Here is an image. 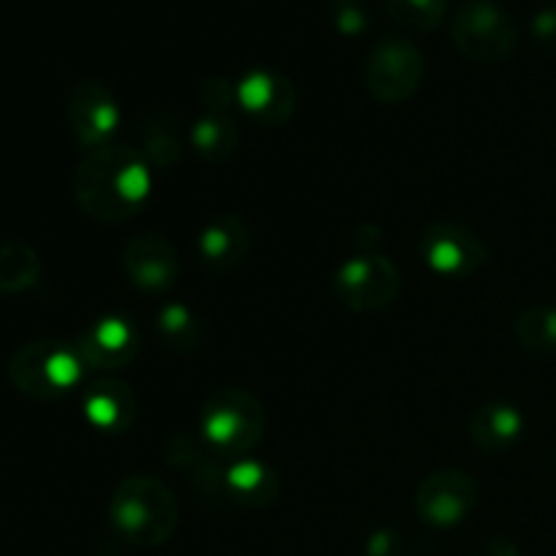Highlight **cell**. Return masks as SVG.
I'll return each mask as SVG.
<instances>
[{"mask_svg":"<svg viewBox=\"0 0 556 556\" xmlns=\"http://www.w3.org/2000/svg\"><path fill=\"white\" fill-rule=\"evenodd\" d=\"M128 280L144 293H166L179 280L177 248L161 233H139L123 250Z\"/></svg>","mask_w":556,"mask_h":556,"instance_id":"cell-12","label":"cell"},{"mask_svg":"<svg viewBox=\"0 0 556 556\" xmlns=\"http://www.w3.org/2000/svg\"><path fill=\"white\" fill-rule=\"evenodd\" d=\"M400 271L383 255H356L345 261L334 277V291L345 307L356 313H380L400 296Z\"/></svg>","mask_w":556,"mask_h":556,"instance_id":"cell-7","label":"cell"},{"mask_svg":"<svg viewBox=\"0 0 556 556\" xmlns=\"http://www.w3.org/2000/svg\"><path fill=\"white\" fill-rule=\"evenodd\" d=\"M250 231L248 223L237 215H217L201 228L199 258L212 275H231L248 261Z\"/></svg>","mask_w":556,"mask_h":556,"instance_id":"cell-14","label":"cell"},{"mask_svg":"<svg viewBox=\"0 0 556 556\" xmlns=\"http://www.w3.org/2000/svg\"><path fill=\"white\" fill-rule=\"evenodd\" d=\"M155 331L174 353H193L201 345V324L182 304H166L155 315Z\"/></svg>","mask_w":556,"mask_h":556,"instance_id":"cell-21","label":"cell"},{"mask_svg":"<svg viewBox=\"0 0 556 556\" xmlns=\"http://www.w3.org/2000/svg\"><path fill=\"white\" fill-rule=\"evenodd\" d=\"M405 546H402V538L394 530H378L375 535H369L367 541V556H402Z\"/></svg>","mask_w":556,"mask_h":556,"instance_id":"cell-27","label":"cell"},{"mask_svg":"<svg viewBox=\"0 0 556 556\" xmlns=\"http://www.w3.org/2000/svg\"><path fill=\"white\" fill-rule=\"evenodd\" d=\"M383 5L391 20L418 33L440 27L448 14V0H383Z\"/></svg>","mask_w":556,"mask_h":556,"instance_id":"cell-23","label":"cell"},{"mask_svg":"<svg viewBox=\"0 0 556 556\" xmlns=\"http://www.w3.org/2000/svg\"><path fill=\"white\" fill-rule=\"evenodd\" d=\"M150 163L139 150L123 144H103L87 150L74 172V199L90 220H130L150 199Z\"/></svg>","mask_w":556,"mask_h":556,"instance_id":"cell-1","label":"cell"},{"mask_svg":"<svg viewBox=\"0 0 556 556\" xmlns=\"http://www.w3.org/2000/svg\"><path fill=\"white\" fill-rule=\"evenodd\" d=\"M139 152L150 166L172 168L182 157L177 119L166 112L144 114L139 123Z\"/></svg>","mask_w":556,"mask_h":556,"instance_id":"cell-18","label":"cell"},{"mask_svg":"<svg viewBox=\"0 0 556 556\" xmlns=\"http://www.w3.org/2000/svg\"><path fill=\"white\" fill-rule=\"evenodd\" d=\"M85 418L103 434H123L136 421V396L123 380H98L85 394Z\"/></svg>","mask_w":556,"mask_h":556,"instance_id":"cell-15","label":"cell"},{"mask_svg":"<svg viewBox=\"0 0 556 556\" xmlns=\"http://www.w3.org/2000/svg\"><path fill=\"white\" fill-rule=\"evenodd\" d=\"M41 255L36 248L22 239H3L0 242V296L22 293L41 280Z\"/></svg>","mask_w":556,"mask_h":556,"instance_id":"cell-19","label":"cell"},{"mask_svg":"<svg viewBox=\"0 0 556 556\" xmlns=\"http://www.w3.org/2000/svg\"><path fill=\"white\" fill-rule=\"evenodd\" d=\"M237 106L255 123L277 128L296 109V87L275 71H250L237 81Z\"/></svg>","mask_w":556,"mask_h":556,"instance_id":"cell-13","label":"cell"},{"mask_svg":"<svg viewBox=\"0 0 556 556\" xmlns=\"http://www.w3.org/2000/svg\"><path fill=\"white\" fill-rule=\"evenodd\" d=\"M109 519L119 538L139 548L163 546L177 530L179 505L172 489L150 476L119 481L109 500Z\"/></svg>","mask_w":556,"mask_h":556,"instance_id":"cell-2","label":"cell"},{"mask_svg":"<svg viewBox=\"0 0 556 556\" xmlns=\"http://www.w3.org/2000/svg\"><path fill=\"white\" fill-rule=\"evenodd\" d=\"M201 103L206 106V112H226L228 106H237V85H231L228 79H206L199 90Z\"/></svg>","mask_w":556,"mask_h":556,"instance_id":"cell-25","label":"cell"},{"mask_svg":"<svg viewBox=\"0 0 556 556\" xmlns=\"http://www.w3.org/2000/svg\"><path fill=\"white\" fill-rule=\"evenodd\" d=\"M516 340L521 348L541 356L556 353V309L530 307L516 318Z\"/></svg>","mask_w":556,"mask_h":556,"instance_id":"cell-22","label":"cell"},{"mask_svg":"<svg viewBox=\"0 0 556 556\" xmlns=\"http://www.w3.org/2000/svg\"><path fill=\"white\" fill-rule=\"evenodd\" d=\"M71 130L85 150L112 144V136L119 125V106L112 90L101 81H79L68 92L65 103Z\"/></svg>","mask_w":556,"mask_h":556,"instance_id":"cell-10","label":"cell"},{"mask_svg":"<svg viewBox=\"0 0 556 556\" xmlns=\"http://www.w3.org/2000/svg\"><path fill=\"white\" fill-rule=\"evenodd\" d=\"M280 497V476L255 459L226 465V500L242 508H266Z\"/></svg>","mask_w":556,"mask_h":556,"instance_id":"cell-16","label":"cell"},{"mask_svg":"<svg viewBox=\"0 0 556 556\" xmlns=\"http://www.w3.org/2000/svg\"><path fill=\"white\" fill-rule=\"evenodd\" d=\"M329 16L342 36H358L369 27L367 0H329Z\"/></svg>","mask_w":556,"mask_h":556,"instance_id":"cell-24","label":"cell"},{"mask_svg":"<svg viewBox=\"0 0 556 556\" xmlns=\"http://www.w3.org/2000/svg\"><path fill=\"white\" fill-rule=\"evenodd\" d=\"M76 351L92 369H125L141 351V334L130 318L106 315L85 326L76 337Z\"/></svg>","mask_w":556,"mask_h":556,"instance_id":"cell-11","label":"cell"},{"mask_svg":"<svg viewBox=\"0 0 556 556\" xmlns=\"http://www.w3.org/2000/svg\"><path fill=\"white\" fill-rule=\"evenodd\" d=\"M421 255L432 271L448 280H465L476 275L489 258L486 244L481 242L476 231H470L462 223L440 220L424 228L421 233Z\"/></svg>","mask_w":556,"mask_h":556,"instance_id":"cell-8","label":"cell"},{"mask_svg":"<svg viewBox=\"0 0 556 556\" xmlns=\"http://www.w3.org/2000/svg\"><path fill=\"white\" fill-rule=\"evenodd\" d=\"M266 413L258 396L244 389H220L201 410V438L217 456H244L261 443Z\"/></svg>","mask_w":556,"mask_h":556,"instance_id":"cell-4","label":"cell"},{"mask_svg":"<svg viewBox=\"0 0 556 556\" xmlns=\"http://www.w3.org/2000/svg\"><path fill=\"white\" fill-rule=\"evenodd\" d=\"M85 358L76 345L58 340H36L16 348L9 358V380L20 394L52 402L71 394L85 378Z\"/></svg>","mask_w":556,"mask_h":556,"instance_id":"cell-3","label":"cell"},{"mask_svg":"<svg viewBox=\"0 0 556 556\" xmlns=\"http://www.w3.org/2000/svg\"><path fill=\"white\" fill-rule=\"evenodd\" d=\"M190 139L206 163H226L239 150V128L226 112L201 114L190 130Z\"/></svg>","mask_w":556,"mask_h":556,"instance_id":"cell-20","label":"cell"},{"mask_svg":"<svg viewBox=\"0 0 556 556\" xmlns=\"http://www.w3.org/2000/svg\"><path fill=\"white\" fill-rule=\"evenodd\" d=\"M451 41L476 63H503L516 52L519 30L503 5L492 0H467L454 14Z\"/></svg>","mask_w":556,"mask_h":556,"instance_id":"cell-5","label":"cell"},{"mask_svg":"<svg viewBox=\"0 0 556 556\" xmlns=\"http://www.w3.org/2000/svg\"><path fill=\"white\" fill-rule=\"evenodd\" d=\"M478 503V486L467 472L440 470L429 476L416 492V510L427 525L448 527L462 525Z\"/></svg>","mask_w":556,"mask_h":556,"instance_id":"cell-9","label":"cell"},{"mask_svg":"<svg viewBox=\"0 0 556 556\" xmlns=\"http://www.w3.org/2000/svg\"><path fill=\"white\" fill-rule=\"evenodd\" d=\"M521 432H525V418L505 402H486L470 418V440L486 454L508 451L510 445L519 443Z\"/></svg>","mask_w":556,"mask_h":556,"instance_id":"cell-17","label":"cell"},{"mask_svg":"<svg viewBox=\"0 0 556 556\" xmlns=\"http://www.w3.org/2000/svg\"><path fill=\"white\" fill-rule=\"evenodd\" d=\"M532 41L546 52H556V3L546 5L532 16Z\"/></svg>","mask_w":556,"mask_h":556,"instance_id":"cell-26","label":"cell"},{"mask_svg":"<svg viewBox=\"0 0 556 556\" xmlns=\"http://www.w3.org/2000/svg\"><path fill=\"white\" fill-rule=\"evenodd\" d=\"M427 76V58L421 49L402 36L380 38L364 65V81L375 101L402 103L418 92Z\"/></svg>","mask_w":556,"mask_h":556,"instance_id":"cell-6","label":"cell"}]
</instances>
